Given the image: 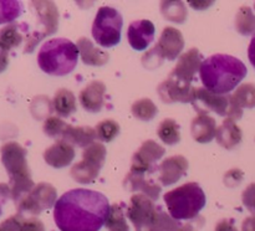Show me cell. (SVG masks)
I'll return each mask as SVG.
<instances>
[{
  "label": "cell",
  "instance_id": "cell-1",
  "mask_svg": "<svg viewBox=\"0 0 255 231\" xmlns=\"http://www.w3.org/2000/svg\"><path fill=\"white\" fill-rule=\"evenodd\" d=\"M111 205L102 193L71 189L57 199L54 220L61 231H99L106 224Z\"/></svg>",
  "mask_w": 255,
  "mask_h": 231
},
{
  "label": "cell",
  "instance_id": "cell-2",
  "mask_svg": "<svg viewBox=\"0 0 255 231\" xmlns=\"http://www.w3.org/2000/svg\"><path fill=\"white\" fill-rule=\"evenodd\" d=\"M248 74L247 66L237 57L216 54L202 62L199 76L203 86L218 94L233 91Z\"/></svg>",
  "mask_w": 255,
  "mask_h": 231
},
{
  "label": "cell",
  "instance_id": "cell-3",
  "mask_svg": "<svg viewBox=\"0 0 255 231\" xmlns=\"http://www.w3.org/2000/svg\"><path fill=\"white\" fill-rule=\"evenodd\" d=\"M1 163L9 175V188L11 199L16 204L32 190L36 184L32 181L27 164V151L17 142H6L0 148Z\"/></svg>",
  "mask_w": 255,
  "mask_h": 231
},
{
  "label": "cell",
  "instance_id": "cell-4",
  "mask_svg": "<svg viewBox=\"0 0 255 231\" xmlns=\"http://www.w3.org/2000/svg\"><path fill=\"white\" fill-rule=\"evenodd\" d=\"M79 54V49L74 42L64 37H55L40 47L37 65L45 74L65 76L75 70Z\"/></svg>",
  "mask_w": 255,
  "mask_h": 231
},
{
  "label": "cell",
  "instance_id": "cell-5",
  "mask_svg": "<svg viewBox=\"0 0 255 231\" xmlns=\"http://www.w3.org/2000/svg\"><path fill=\"white\" fill-rule=\"evenodd\" d=\"M169 215L176 220H192L197 218L206 205V194L198 183H186L163 195Z\"/></svg>",
  "mask_w": 255,
  "mask_h": 231
},
{
  "label": "cell",
  "instance_id": "cell-6",
  "mask_svg": "<svg viewBox=\"0 0 255 231\" xmlns=\"http://www.w3.org/2000/svg\"><path fill=\"white\" fill-rule=\"evenodd\" d=\"M191 103L198 114H209V112H214L218 116L228 117L233 121H238L243 116V108L237 103L232 94L227 96L214 93L206 87H196Z\"/></svg>",
  "mask_w": 255,
  "mask_h": 231
},
{
  "label": "cell",
  "instance_id": "cell-7",
  "mask_svg": "<svg viewBox=\"0 0 255 231\" xmlns=\"http://www.w3.org/2000/svg\"><path fill=\"white\" fill-rule=\"evenodd\" d=\"M124 19L119 10L111 6H101L92 24L94 40L104 47H114L121 41Z\"/></svg>",
  "mask_w": 255,
  "mask_h": 231
},
{
  "label": "cell",
  "instance_id": "cell-8",
  "mask_svg": "<svg viewBox=\"0 0 255 231\" xmlns=\"http://www.w3.org/2000/svg\"><path fill=\"white\" fill-rule=\"evenodd\" d=\"M106 154V147L99 142H94L85 148L81 160L72 165L70 175L80 184L92 183L104 166Z\"/></svg>",
  "mask_w": 255,
  "mask_h": 231
},
{
  "label": "cell",
  "instance_id": "cell-9",
  "mask_svg": "<svg viewBox=\"0 0 255 231\" xmlns=\"http://www.w3.org/2000/svg\"><path fill=\"white\" fill-rule=\"evenodd\" d=\"M57 201V191L51 184L39 183L29 194L16 203L17 214L22 216H36L46 209L55 206Z\"/></svg>",
  "mask_w": 255,
  "mask_h": 231
},
{
  "label": "cell",
  "instance_id": "cell-10",
  "mask_svg": "<svg viewBox=\"0 0 255 231\" xmlns=\"http://www.w3.org/2000/svg\"><path fill=\"white\" fill-rule=\"evenodd\" d=\"M157 208L158 205H156L152 199H149L144 194L136 193L129 199V204L126 209V215L128 216L129 221L133 224L136 231H139L149 225L156 214Z\"/></svg>",
  "mask_w": 255,
  "mask_h": 231
},
{
  "label": "cell",
  "instance_id": "cell-11",
  "mask_svg": "<svg viewBox=\"0 0 255 231\" xmlns=\"http://www.w3.org/2000/svg\"><path fill=\"white\" fill-rule=\"evenodd\" d=\"M0 41L7 47L9 51L25 42V54L34 51L37 45L34 32L30 31L26 22H10L6 26L0 29Z\"/></svg>",
  "mask_w": 255,
  "mask_h": 231
},
{
  "label": "cell",
  "instance_id": "cell-12",
  "mask_svg": "<svg viewBox=\"0 0 255 231\" xmlns=\"http://www.w3.org/2000/svg\"><path fill=\"white\" fill-rule=\"evenodd\" d=\"M164 154H166V149L159 146L157 142L152 141V139L144 141L138 151H136V153L132 156L129 170L146 174L153 173L158 168L156 166V161L159 160Z\"/></svg>",
  "mask_w": 255,
  "mask_h": 231
},
{
  "label": "cell",
  "instance_id": "cell-13",
  "mask_svg": "<svg viewBox=\"0 0 255 231\" xmlns=\"http://www.w3.org/2000/svg\"><path fill=\"white\" fill-rule=\"evenodd\" d=\"M194 89L192 84L186 83L181 79L168 75L166 79L162 82L157 88L159 97L164 103H174V102H181V103H191L193 101Z\"/></svg>",
  "mask_w": 255,
  "mask_h": 231
},
{
  "label": "cell",
  "instance_id": "cell-14",
  "mask_svg": "<svg viewBox=\"0 0 255 231\" xmlns=\"http://www.w3.org/2000/svg\"><path fill=\"white\" fill-rule=\"evenodd\" d=\"M39 24V32L42 37L55 34L59 27V10L52 1H31Z\"/></svg>",
  "mask_w": 255,
  "mask_h": 231
},
{
  "label": "cell",
  "instance_id": "cell-15",
  "mask_svg": "<svg viewBox=\"0 0 255 231\" xmlns=\"http://www.w3.org/2000/svg\"><path fill=\"white\" fill-rule=\"evenodd\" d=\"M202 62H203V56H202L201 51L193 47L179 56L176 67L172 70L169 75L186 82V83L192 84L194 76L198 70H201Z\"/></svg>",
  "mask_w": 255,
  "mask_h": 231
},
{
  "label": "cell",
  "instance_id": "cell-16",
  "mask_svg": "<svg viewBox=\"0 0 255 231\" xmlns=\"http://www.w3.org/2000/svg\"><path fill=\"white\" fill-rule=\"evenodd\" d=\"M154 47L164 60L167 59L169 61H173L177 57L181 56V52L184 47L183 35L176 27H164Z\"/></svg>",
  "mask_w": 255,
  "mask_h": 231
},
{
  "label": "cell",
  "instance_id": "cell-17",
  "mask_svg": "<svg viewBox=\"0 0 255 231\" xmlns=\"http://www.w3.org/2000/svg\"><path fill=\"white\" fill-rule=\"evenodd\" d=\"M188 166V160L181 154L166 158L157 168L159 183L162 185H173L187 173Z\"/></svg>",
  "mask_w": 255,
  "mask_h": 231
},
{
  "label": "cell",
  "instance_id": "cell-18",
  "mask_svg": "<svg viewBox=\"0 0 255 231\" xmlns=\"http://www.w3.org/2000/svg\"><path fill=\"white\" fill-rule=\"evenodd\" d=\"M154 29L153 22L149 20H134L129 24L128 30H127V40L131 45L132 49L141 51L148 47L154 39Z\"/></svg>",
  "mask_w": 255,
  "mask_h": 231
},
{
  "label": "cell",
  "instance_id": "cell-19",
  "mask_svg": "<svg viewBox=\"0 0 255 231\" xmlns=\"http://www.w3.org/2000/svg\"><path fill=\"white\" fill-rule=\"evenodd\" d=\"M152 174V173H147ZM146 173H137V171H128L124 180V185L127 190L137 191V193L144 194L156 201L161 194V186L152 180L151 176H147Z\"/></svg>",
  "mask_w": 255,
  "mask_h": 231
},
{
  "label": "cell",
  "instance_id": "cell-20",
  "mask_svg": "<svg viewBox=\"0 0 255 231\" xmlns=\"http://www.w3.org/2000/svg\"><path fill=\"white\" fill-rule=\"evenodd\" d=\"M75 155H76V152H75L74 146L64 139H59L52 146L45 149L44 160L52 168L59 169L70 165Z\"/></svg>",
  "mask_w": 255,
  "mask_h": 231
},
{
  "label": "cell",
  "instance_id": "cell-21",
  "mask_svg": "<svg viewBox=\"0 0 255 231\" xmlns=\"http://www.w3.org/2000/svg\"><path fill=\"white\" fill-rule=\"evenodd\" d=\"M106 86L102 81H91L79 94V101L82 108L91 113H97L105 104Z\"/></svg>",
  "mask_w": 255,
  "mask_h": 231
},
{
  "label": "cell",
  "instance_id": "cell-22",
  "mask_svg": "<svg viewBox=\"0 0 255 231\" xmlns=\"http://www.w3.org/2000/svg\"><path fill=\"white\" fill-rule=\"evenodd\" d=\"M192 137L198 143H209L216 138L217 122L209 114H198L192 121L191 124Z\"/></svg>",
  "mask_w": 255,
  "mask_h": 231
},
{
  "label": "cell",
  "instance_id": "cell-23",
  "mask_svg": "<svg viewBox=\"0 0 255 231\" xmlns=\"http://www.w3.org/2000/svg\"><path fill=\"white\" fill-rule=\"evenodd\" d=\"M76 46L79 49L80 57L82 62L89 66H104L109 62L110 55L104 50L99 49L92 44V41L87 37L82 36L77 40Z\"/></svg>",
  "mask_w": 255,
  "mask_h": 231
},
{
  "label": "cell",
  "instance_id": "cell-24",
  "mask_svg": "<svg viewBox=\"0 0 255 231\" xmlns=\"http://www.w3.org/2000/svg\"><path fill=\"white\" fill-rule=\"evenodd\" d=\"M216 139L219 146L226 149L236 148L238 144H241L243 139V132L237 126L236 121L233 119H224L223 123L217 128Z\"/></svg>",
  "mask_w": 255,
  "mask_h": 231
},
{
  "label": "cell",
  "instance_id": "cell-25",
  "mask_svg": "<svg viewBox=\"0 0 255 231\" xmlns=\"http://www.w3.org/2000/svg\"><path fill=\"white\" fill-rule=\"evenodd\" d=\"M0 231H45V226L35 216L15 214L0 223Z\"/></svg>",
  "mask_w": 255,
  "mask_h": 231
},
{
  "label": "cell",
  "instance_id": "cell-26",
  "mask_svg": "<svg viewBox=\"0 0 255 231\" xmlns=\"http://www.w3.org/2000/svg\"><path fill=\"white\" fill-rule=\"evenodd\" d=\"M95 138H96V131L91 127L87 126H79L74 127L69 124L62 134L61 139L69 142L72 146H77L80 148H86L90 144L94 143Z\"/></svg>",
  "mask_w": 255,
  "mask_h": 231
},
{
  "label": "cell",
  "instance_id": "cell-27",
  "mask_svg": "<svg viewBox=\"0 0 255 231\" xmlns=\"http://www.w3.org/2000/svg\"><path fill=\"white\" fill-rule=\"evenodd\" d=\"M52 106L60 118H66L76 112V97L70 89L60 88L55 93Z\"/></svg>",
  "mask_w": 255,
  "mask_h": 231
},
{
  "label": "cell",
  "instance_id": "cell-28",
  "mask_svg": "<svg viewBox=\"0 0 255 231\" xmlns=\"http://www.w3.org/2000/svg\"><path fill=\"white\" fill-rule=\"evenodd\" d=\"M157 134H158L159 139L167 146H174L181 142L179 124L172 118H166L159 123L158 128H157Z\"/></svg>",
  "mask_w": 255,
  "mask_h": 231
},
{
  "label": "cell",
  "instance_id": "cell-29",
  "mask_svg": "<svg viewBox=\"0 0 255 231\" xmlns=\"http://www.w3.org/2000/svg\"><path fill=\"white\" fill-rule=\"evenodd\" d=\"M125 204L116 203L112 204L110 209V214L106 220V228L109 231H129L128 223L126 220V215L124 213Z\"/></svg>",
  "mask_w": 255,
  "mask_h": 231
},
{
  "label": "cell",
  "instance_id": "cell-30",
  "mask_svg": "<svg viewBox=\"0 0 255 231\" xmlns=\"http://www.w3.org/2000/svg\"><path fill=\"white\" fill-rule=\"evenodd\" d=\"M161 12L163 17L169 21L182 22L186 21L187 19V7L183 1H177V0H171V1H162L161 2Z\"/></svg>",
  "mask_w": 255,
  "mask_h": 231
},
{
  "label": "cell",
  "instance_id": "cell-31",
  "mask_svg": "<svg viewBox=\"0 0 255 231\" xmlns=\"http://www.w3.org/2000/svg\"><path fill=\"white\" fill-rule=\"evenodd\" d=\"M236 29L243 36L255 35V14L249 6H242L236 16Z\"/></svg>",
  "mask_w": 255,
  "mask_h": 231
},
{
  "label": "cell",
  "instance_id": "cell-32",
  "mask_svg": "<svg viewBox=\"0 0 255 231\" xmlns=\"http://www.w3.org/2000/svg\"><path fill=\"white\" fill-rule=\"evenodd\" d=\"M131 112L137 119L147 122L156 117V114L158 113V108L149 98H141L132 104Z\"/></svg>",
  "mask_w": 255,
  "mask_h": 231
},
{
  "label": "cell",
  "instance_id": "cell-33",
  "mask_svg": "<svg viewBox=\"0 0 255 231\" xmlns=\"http://www.w3.org/2000/svg\"><path fill=\"white\" fill-rule=\"evenodd\" d=\"M237 103L242 108H254L255 107V83H243L232 94Z\"/></svg>",
  "mask_w": 255,
  "mask_h": 231
},
{
  "label": "cell",
  "instance_id": "cell-34",
  "mask_svg": "<svg viewBox=\"0 0 255 231\" xmlns=\"http://www.w3.org/2000/svg\"><path fill=\"white\" fill-rule=\"evenodd\" d=\"M22 14V4L16 0H0V25L12 22Z\"/></svg>",
  "mask_w": 255,
  "mask_h": 231
},
{
  "label": "cell",
  "instance_id": "cell-35",
  "mask_svg": "<svg viewBox=\"0 0 255 231\" xmlns=\"http://www.w3.org/2000/svg\"><path fill=\"white\" fill-rule=\"evenodd\" d=\"M96 138L101 142H111L120 134V124L114 119H105L96 126Z\"/></svg>",
  "mask_w": 255,
  "mask_h": 231
},
{
  "label": "cell",
  "instance_id": "cell-36",
  "mask_svg": "<svg viewBox=\"0 0 255 231\" xmlns=\"http://www.w3.org/2000/svg\"><path fill=\"white\" fill-rule=\"evenodd\" d=\"M67 126L69 124L62 121L60 117L51 116L45 119L42 129H44V133L46 136L51 137V138H57V137H62V134L66 131Z\"/></svg>",
  "mask_w": 255,
  "mask_h": 231
},
{
  "label": "cell",
  "instance_id": "cell-37",
  "mask_svg": "<svg viewBox=\"0 0 255 231\" xmlns=\"http://www.w3.org/2000/svg\"><path fill=\"white\" fill-rule=\"evenodd\" d=\"M163 60L164 59L159 55L156 47H153V49H151L143 55V57H142V64H143V66L146 69H156V67L161 66Z\"/></svg>",
  "mask_w": 255,
  "mask_h": 231
},
{
  "label": "cell",
  "instance_id": "cell-38",
  "mask_svg": "<svg viewBox=\"0 0 255 231\" xmlns=\"http://www.w3.org/2000/svg\"><path fill=\"white\" fill-rule=\"evenodd\" d=\"M242 201H243L244 206L255 215V183L249 184L244 189L243 194H242Z\"/></svg>",
  "mask_w": 255,
  "mask_h": 231
},
{
  "label": "cell",
  "instance_id": "cell-39",
  "mask_svg": "<svg viewBox=\"0 0 255 231\" xmlns=\"http://www.w3.org/2000/svg\"><path fill=\"white\" fill-rule=\"evenodd\" d=\"M244 178V174L241 169H232L224 176V183L227 186H237L242 183Z\"/></svg>",
  "mask_w": 255,
  "mask_h": 231
},
{
  "label": "cell",
  "instance_id": "cell-40",
  "mask_svg": "<svg viewBox=\"0 0 255 231\" xmlns=\"http://www.w3.org/2000/svg\"><path fill=\"white\" fill-rule=\"evenodd\" d=\"M9 66V50L0 41V74L4 72Z\"/></svg>",
  "mask_w": 255,
  "mask_h": 231
},
{
  "label": "cell",
  "instance_id": "cell-41",
  "mask_svg": "<svg viewBox=\"0 0 255 231\" xmlns=\"http://www.w3.org/2000/svg\"><path fill=\"white\" fill-rule=\"evenodd\" d=\"M214 231H238V229L234 225L233 219H223L217 224Z\"/></svg>",
  "mask_w": 255,
  "mask_h": 231
},
{
  "label": "cell",
  "instance_id": "cell-42",
  "mask_svg": "<svg viewBox=\"0 0 255 231\" xmlns=\"http://www.w3.org/2000/svg\"><path fill=\"white\" fill-rule=\"evenodd\" d=\"M242 231H255V215L249 216L242 224Z\"/></svg>",
  "mask_w": 255,
  "mask_h": 231
},
{
  "label": "cell",
  "instance_id": "cell-43",
  "mask_svg": "<svg viewBox=\"0 0 255 231\" xmlns=\"http://www.w3.org/2000/svg\"><path fill=\"white\" fill-rule=\"evenodd\" d=\"M248 57L251 64L253 65V67L255 69V35H253V37H252L251 40V44H249Z\"/></svg>",
  "mask_w": 255,
  "mask_h": 231
},
{
  "label": "cell",
  "instance_id": "cell-44",
  "mask_svg": "<svg viewBox=\"0 0 255 231\" xmlns=\"http://www.w3.org/2000/svg\"><path fill=\"white\" fill-rule=\"evenodd\" d=\"M0 215H1V203H0Z\"/></svg>",
  "mask_w": 255,
  "mask_h": 231
}]
</instances>
